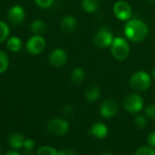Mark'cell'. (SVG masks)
Returning a JSON list of instances; mask_svg holds the SVG:
<instances>
[{
	"instance_id": "cell-1",
	"label": "cell",
	"mask_w": 155,
	"mask_h": 155,
	"mask_svg": "<svg viewBox=\"0 0 155 155\" xmlns=\"http://www.w3.org/2000/svg\"><path fill=\"white\" fill-rule=\"evenodd\" d=\"M124 33L127 38L131 41L140 42L146 37L148 34V26L141 20L133 19L125 25Z\"/></svg>"
},
{
	"instance_id": "cell-2",
	"label": "cell",
	"mask_w": 155,
	"mask_h": 155,
	"mask_svg": "<svg viewBox=\"0 0 155 155\" xmlns=\"http://www.w3.org/2000/svg\"><path fill=\"white\" fill-rule=\"evenodd\" d=\"M111 52L113 56L119 61H123L126 59V57L129 54L130 47L128 43L121 37L114 39L112 45H111Z\"/></svg>"
},
{
	"instance_id": "cell-3",
	"label": "cell",
	"mask_w": 155,
	"mask_h": 155,
	"mask_svg": "<svg viewBox=\"0 0 155 155\" xmlns=\"http://www.w3.org/2000/svg\"><path fill=\"white\" fill-rule=\"evenodd\" d=\"M130 85L136 91H145L151 85V77L144 71L136 72L130 79Z\"/></svg>"
},
{
	"instance_id": "cell-4",
	"label": "cell",
	"mask_w": 155,
	"mask_h": 155,
	"mask_svg": "<svg viewBox=\"0 0 155 155\" xmlns=\"http://www.w3.org/2000/svg\"><path fill=\"white\" fill-rule=\"evenodd\" d=\"M123 106L127 112L131 114H136L143 109V100L139 94H131L124 98L123 102Z\"/></svg>"
},
{
	"instance_id": "cell-5",
	"label": "cell",
	"mask_w": 155,
	"mask_h": 155,
	"mask_svg": "<svg viewBox=\"0 0 155 155\" xmlns=\"http://www.w3.org/2000/svg\"><path fill=\"white\" fill-rule=\"evenodd\" d=\"M69 130V124L64 119L54 118L47 124V131L54 136H62Z\"/></svg>"
},
{
	"instance_id": "cell-6",
	"label": "cell",
	"mask_w": 155,
	"mask_h": 155,
	"mask_svg": "<svg viewBox=\"0 0 155 155\" xmlns=\"http://www.w3.org/2000/svg\"><path fill=\"white\" fill-rule=\"evenodd\" d=\"M113 41V33L107 27L100 28L94 37V44L100 48H104L111 45Z\"/></svg>"
},
{
	"instance_id": "cell-7",
	"label": "cell",
	"mask_w": 155,
	"mask_h": 155,
	"mask_svg": "<svg viewBox=\"0 0 155 155\" xmlns=\"http://www.w3.org/2000/svg\"><path fill=\"white\" fill-rule=\"evenodd\" d=\"M45 47V40L43 36L35 35L26 42V49L31 54H39Z\"/></svg>"
},
{
	"instance_id": "cell-8",
	"label": "cell",
	"mask_w": 155,
	"mask_h": 155,
	"mask_svg": "<svg viewBox=\"0 0 155 155\" xmlns=\"http://www.w3.org/2000/svg\"><path fill=\"white\" fill-rule=\"evenodd\" d=\"M25 18V11L21 5H13L7 14L8 21L14 25H21Z\"/></svg>"
},
{
	"instance_id": "cell-9",
	"label": "cell",
	"mask_w": 155,
	"mask_h": 155,
	"mask_svg": "<svg viewBox=\"0 0 155 155\" xmlns=\"http://www.w3.org/2000/svg\"><path fill=\"white\" fill-rule=\"evenodd\" d=\"M118 111H119V105L113 99L105 100L100 107L101 115L104 118H107V119L115 116L117 114Z\"/></svg>"
},
{
	"instance_id": "cell-10",
	"label": "cell",
	"mask_w": 155,
	"mask_h": 155,
	"mask_svg": "<svg viewBox=\"0 0 155 155\" xmlns=\"http://www.w3.org/2000/svg\"><path fill=\"white\" fill-rule=\"evenodd\" d=\"M114 13L118 19L125 21L132 16V8L128 3L118 1L114 5Z\"/></svg>"
},
{
	"instance_id": "cell-11",
	"label": "cell",
	"mask_w": 155,
	"mask_h": 155,
	"mask_svg": "<svg viewBox=\"0 0 155 155\" xmlns=\"http://www.w3.org/2000/svg\"><path fill=\"white\" fill-rule=\"evenodd\" d=\"M67 60V54L64 49L56 48L52 51L49 56V61L52 65L55 67H61L63 66Z\"/></svg>"
},
{
	"instance_id": "cell-12",
	"label": "cell",
	"mask_w": 155,
	"mask_h": 155,
	"mask_svg": "<svg viewBox=\"0 0 155 155\" xmlns=\"http://www.w3.org/2000/svg\"><path fill=\"white\" fill-rule=\"evenodd\" d=\"M90 134L98 139H104L108 134V129L105 124L102 123L94 124L90 129Z\"/></svg>"
},
{
	"instance_id": "cell-13",
	"label": "cell",
	"mask_w": 155,
	"mask_h": 155,
	"mask_svg": "<svg viewBox=\"0 0 155 155\" xmlns=\"http://www.w3.org/2000/svg\"><path fill=\"white\" fill-rule=\"evenodd\" d=\"M76 19L74 16L73 15H65L62 21H61V28H62V31L66 33V34H69L71 32H73L75 27H76Z\"/></svg>"
},
{
	"instance_id": "cell-14",
	"label": "cell",
	"mask_w": 155,
	"mask_h": 155,
	"mask_svg": "<svg viewBox=\"0 0 155 155\" xmlns=\"http://www.w3.org/2000/svg\"><path fill=\"white\" fill-rule=\"evenodd\" d=\"M100 95H101L100 89L96 85H90L85 90V98L90 103L97 101L100 98Z\"/></svg>"
},
{
	"instance_id": "cell-15",
	"label": "cell",
	"mask_w": 155,
	"mask_h": 155,
	"mask_svg": "<svg viewBox=\"0 0 155 155\" xmlns=\"http://www.w3.org/2000/svg\"><path fill=\"white\" fill-rule=\"evenodd\" d=\"M25 137L20 134H13L9 136V144L14 149H20L24 146Z\"/></svg>"
},
{
	"instance_id": "cell-16",
	"label": "cell",
	"mask_w": 155,
	"mask_h": 155,
	"mask_svg": "<svg viewBox=\"0 0 155 155\" xmlns=\"http://www.w3.org/2000/svg\"><path fill=\"white\" fill-rule=\"evenodd\" d=\"M6 46L11 52H18L22 47V41L17 36H11L6 42Z\"/></svg>"
},
{
	"instance_id": "cell-17",
	"label": "cell",
	"mask_w": 155,
	"mask_h": 155,
	"mask_svg": "<svg viewBox=\"0 0 155 155\" xmlns=\"http://www.w3.org/2000/svg\"><path fill=\"white\" fill-rule=\"evenodd\" d=\"M85 78V74L82 68H74L71 74V81L74 84H81Z\"/></svg>"
},
{
	"instance_id": "cell-18",
	"label": "cell",
	"mask_w": 155,
	"mask_h": 155,
	"mask_svg": "<svg viewBox=\"0 0 155 155\" xmlns=\"http://www.w3.org/2000/svg\"><path fill=\"white\" fill-rule=\"evenodd\" d=\"M46 25L43 20L37 19L35 20L32 24H31V31L35 34V35H40L41 34L45 33L46 31Z\"/></svg>"
},
{
	"instance_id": "cell-19",
	"label": "cell",
	"mask_w": 155,
	"mask_h": 155,
	"mask_svg": "<svg viewBox=\"0 0 155 155\" xmlns=\"http://www.w3.org/2000/svg\"><path fill=\"white\" fill-rule=\"evenodd\" d=\"M81 5L83 9L88 13H94L99 8L98 0H82Z\"/></svg>"
},
{
	"instance_id": "cell-20",
	"label": "cell",
	"mask_w": 155,
	"mask_h": 155,
	"mask_svg": "<svg viewBox=\"0 0 155 155\" xmlns=\"http://www.w3.org/2000/svg\"><path fill=\"white\" fill-rule=\"evenodd\" d=\"M8 65H9V59L7 54L4 51L0 50V74L4 73L7 69Z\"/></svg>"
},
{
	"instance_id": "cell-21",
	"label": "cell",
	"mask_w": 155,
	"mask_h": 155,
	"mask_svg": "<svg viewBox=\"0 0 155 155\" xmlns=\"http://www.w3.org/2000/svg\"><path fill=\"white\" fill-rule=\"evenodd\" d=\"M9 35V27L4 21L0 20V43L4 42Z\"/></svg>"
},
{
	"instance_id": "cell-22",
	"label": "cell",
	"mask_w": 155,
	"mask_h": 155,
	"mask_svg": "<svg viewBox=\"0 0 155 155\" xmlns=\"http://www.w3.org/2000/svg\"><path fill=\"white\" fill-rule=\"evenodd\" d=\"M37 155H59L58 152L54 149L53 147L50 146H43L38 149L37 151Z\"/></svg>"
},
{
	"instance_id": "cell-23",
	"label": "cell",
	"mask_w": 155,
	"mask_h": 155,
	"mask_svg": "<svg viewBox=\"0 0 155 155\" xmlns=\"http://www.w3.org/2000/svg\"><path fill=\"white\" fill-rule=\"evenodd\" d=\"M135 155H155V150L153 147L143 146L137 150Z\"/></svg>"
},
{
	"instance_id": "cell-24",
	"label": "cell",
	"mask_w": 155,
	"mask_h": 155,
	"mask_svg": "<svg viewBox=\"0 0 155 155\" xmlns=\"http://www.w3.org/2000/svg\"><path fill=\"white\" fill-rule=\"evenodd\" d=\"M134 124L138 128L144 129L147 125V120L143 115H137L134 118Z\"/></svg>"
},
{
	"instance_id": "cell-25",
	"label": "cell",
	"mask_w": 155,
	"mask_h": 155,
	"mask_svg": "<svg viewBox=\"0 0 155 155\" xmlns=\"http://www.w3.org/2000/svg\"><path fill=\"white\" fill-rule=\"evenodd\" d=\"M145 115L151 119L155 121V104H150L145 109Z\"/></svg>"
},
{
	"instance_id": "cell-26",
	"label": "cell",
	"mask_w": 155,
	"mask_h": 155,
	"mask_svg": "<svg viewBox=\"0 0 155 155\" xmlns=\"http://www.w3.org/2000/svg\"><path fill=\"white\" fill-rule=\"evenodd\" d=\"M62 112H63V114H64V116H66V117H71V116H73V114H74V108H73L71 105L66 104V105H64V106L63 107Z\"/></svg>"
},
{
	"instance_id": "cell-27",
	"label": "cell",
	"mask_w": 155,
	"mask_h": 155,
	"mask_svg": "<svg viewBox=\"0 0 155 155\" xmlns=\"http://www.w3.org/2000/svg\"><path fill=\"white\" fill-rule=\"evenodd\" d=\"M35 1L37 4V5H39L40 7L46 8V7H49L50 5H52V4L54 3V0H35Z\"/></svg>"
},
{
	"instance_id": "cell-28",
	"label": "cell",
	"mask_w": 155,
	"mask_h": 155,
	"mask_svg": "<svg viewBox=\"0 0 155 155\" xmlns=\"http://www.w3.org/2000/svg\"><path fill=\"white\" fill-rule=\"evenodd\" d=\"M147 142L150 145V147H153V148H155V131L152 132L148 137H147Z\"/></svg>"
},
{
	"instance_id": "cell-29",
	"label": "cell",
	"mask_w": 155,
	"mask_h": 155,
	"mask_svg": "<svg viewBox=\"0 0 155 155\" xmlns=\"http://www.w3.org/2000/svg\"><path fill=\"white\" fill-rule=\"evenodd\" d=\"M58 154L59 155H76V153L73 151V150H70V149H64V150H61L58 152Z\"/></svg>"
},
{
	"instance_id": "cell-30",
	"label": "cell",
	"mask_w": 155,
	"mask_h": 155,
	"mask_svg": "<svg viewBox=\"0 0 155 155\" xmlns=\"http://www.w3.org/2000/svg\"><path fill=\"white\" fill-rule=\"evenodd\" d=\"M5 155H20L18 153L16 152H14V151H10V152H7Z\"/></svg>"
},
{
	"instance_id": "cell-31",
	"label": "cell",
	"mask_w": 155,
	"mask_h": 155,
	"mask_svg": "<svg viewBox=\"0 0 155 155\" xmlns=\"http://www.w3.org/2000/svg\"><path fill=\"white\" fill-rule=\"evenodd\" d=\"M102 155H114L112 152H110V151H106V152H104V153H103Z\"/></svg>"
},
{
	"instance_id": "cell-32",
	"label": "cell",
	"mask_w": 155,
	"mask_h": 155,
	"mask_svg": "<svg viewBox=\"0 0 155 155\" xmlns=\"http://www.w3.org/2000/svg\"><path fill=\"white\" fill-rule=\"evenodd\" d=\"M153 78L155 79V68L153 70Z\"/></svg>"
},
{
	"instance_id": "cell-33",
	"label": "cell",
	"mask_w": 155,
	"mask_h": 155,
	"mask_svg": "<svg viewBox=\"0 0 155 155\" xmlns=\"http://www.w3.org/2000/svg\"><path fill=\"white\" fill-rule=\"evenodd\" d=\"M149 2H155V0H148Z\"/></svg>"
},
{
	"instance_id": "cell-34",
	"label": "cell",
	"mask_w": 155,
	"mask_h": 155,
	"mask_svg": "<svg viewBox=\"0 0 155 155\" xmlns=\"http://www.w3.org/2000/svg\"><path fill=\"white\" fill-rule=\"evenodd\" d=\"M0 154H1V150H0Z\"/></svg>"
}]
</instances>
